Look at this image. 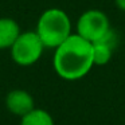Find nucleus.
<instances>
[{
  "instance_id": "obj_1",
  "label": "nucleus",
  "mask_w": 125,
  "mask_h": 125,
  "mask_svg": "<svg viewBox=\"0 0 125 125\" xmlns=\"http://www.w3.org/2000/svg\"><path fill=\"white\" fill-rule=\"evenodd\" d=\"M52 66L55 73L62 79H82L94 66L93 44L78 34H71L62 44L55 49Z\"/></svg>"
},
{
  "instance_id": "obj_2",
  "label": "nucleus",
  "mask_w": 125,
  "mask_h": 125,
  "mask_svg": "<svg viewBox=\"0 0 125 125\" xmlns=\"http://www.w3.org/2000/svg\"><path fill=\"white\" fill-rule=\"evenodd\" d=\"M36 34L46 49H57L71 35V20L61 8H49L42 12L36 23Z\"/></svg>"
},
{
  "instance_id": "obj_3",
  "label": "nucleus",
  "mask_w": 125,
  "mask_h": 125,
  "mask_svg": "<svg viewBox=\"0 0 125 125\" xmlns=\"http://www.w3.org/2000/svg\"><path fill=\"white\" fill-rule=\"evenodd\" d=\"M44 49L36 31H24L12 44L11 57L16 65L31 66L41 59Z\"/></svg>"
},
{
  "instance_id": "obj_4",
  "label": "nucleus",
  "mask_w": 125,
  "mask_h": 125,
  "mask_svg": "<svg viewBox=\"0 0 125 125\" xmlns=\"http://www.w3.org/2000/svg\"><path fill=\"white\" fill-rule=\"evenodd\" d=\"M108 15L101 10H87L78 18L75 30L79 36L90 43L100 42L110 30Z\"/></svg>"
},
{
  "instance_id": "obj_5",
  "label": "nucleus",
  "mask_w": 125,
  "mask_h": 125,
  "mask_svg": "<svg viewBox=\"0 0 125 125\" xmlns=\"http://www.w3.org/2000/svg\"><path fill=\"white\" fill-rule=\"evenodd\" d=\"M6 108L12 114H16L22 118L27 113H30L35 108L32 95L23 89H15L7 94L6 97Z\"/></svg>"
},
{
  "instance_id": "obj_6",
  "label": "nucleus",
  "mask_w": 125,
  "mask_h": 125,
  "mask_svg": "<svg viewBox=\"0 0 125 125\" xmlns=\"http://www.w3.org/2000/svg\"><path fill=\"white\" fill-rule=\"evenodd\" d=\"M22 34L16 20L11 18H0V50L11 49Z\"/></svg>"
},
{
  "instance_id": "obj_7",
  "label": "nucleus",
  "mask_w": 125,
  "mask_h": 125,
  "mask_svg": "<svg viewBox=\"0 0 125 125\" xmlns=\"http://www.w3.org/2000/svg\"><path fill=\"white\" fill-rule=\"evenodd\" d=\"M20 125H55L52 116L44 109L34 108L30 113L22 117Z\"/></svg>"
},
{
  "instance_id": "obj_8",
  "label": "nucleus",
  "mask_w": 125,
  "mask_h": 125,
  "mask_svg": "<svg viewBox=\"0 0 125 125\" xmlns=\"http://www.w3.org/2000/svg\"><path fill=\"white\" fill-rule=\"evenodd\" d=\"M93 44V61L94 66H105L110 62L113 57V51L110 46H108L104 42H95Z\"/></svg>"
},
{
  "instance_id": "obj_9",
  "label": "nucleus",
  "mask_w": 125,
  "mask_h": 125,
  "mask_svg": "<svg viewBox=\"0 0 125 125\" xmlns=\"http://www.w3.org/2000/svg\"><path fill=\"white\" fill-rule=\"evenodd\" d=\"M114 3H116L117 8H118L120 11L125 12V0H114Z\"/></svg>"
}]
</instances>
